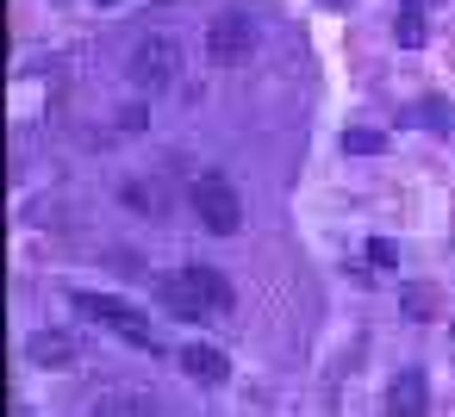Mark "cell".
<instances>
[{"label": "cell", "instance_id": "cell-1", "mask_svg": "<svg viewBox=\"0 0 455 417\" xmlns=\"http://www.w3.org/2000/svg\"><path fill=\"white\" fill-rule=\"evenodd\" d=\"M194 218L212 231V237H231L237 224H243V200H237V187H231V175H219V169H206V175H194Z\"/></svg>", "mask_w": 455, "mask_h": 417}, {"label": "cell", "instance_id": "cell-2", "mask_svg": "<svg viewBox=\"0 0 455 417\" xmlns=\"http://www.w3.org/2000/svg\"><path fill=\"white\" fill-rule=\"evenodd\" d=\"M69 305L82 311V318H94V324H107L113 336H125V342H144V349H156V336H150V324H144V311L132 305V299H119V293H69Z\"/></svg>", "mask_w": 455, "mask_h": 417}, {"label": "cell", "instance_id": "cell-3", "mask_svg": "<svg viewBox=\"0 0 455 417\" xmlns=\"http://www.w3.org/2000/svg\"><path fill=\"white\" fill-rule=\"evenodd\" d=\"M125 75H132L138 94H169V88L181 82V44H175V38H144V44L132 51Z\"/></svg>", "mask_w": 455, "mask_h": 417}, {"label": "cell", "instance_id": "cell-4", "mask_svg": "<svg viewBox=\"0 0 455 417\" xmlns=\"http://www.w3.org/2000/svg\"><path fill=\"white\" fill-rule=\"evenodd\" d=\"M250 51H256V20L250 13H219L206 26V63L212 69H237Z\"/></svg>", "mask_w": 455, "mask_h": 417}, {"label": "cell", "instance_id": "cell-5", "mask_svg": "<svg viewBox=\"0 0 455 417\" xmlns=\"http://www.w3.org/2000/svg\"><path fill=\"white\" fill-rule=\"evenodd\" d=\"M156 299H163L175 318H188V324H200V318H219V311L200 299V287L188 280V268H181V274H163V280H156Z\"/></svg>", "mask_w": 455, "mask_h": 417}, {"label": "cell", "instance_id": "cell-6", "mask_svg": "<svg viewBox=\"0 0 455 417\" xmlns=\"http://www.w3.org/2000/svg\"><path fill=\"white\" fill-rule=\"evenodd\" d=\"M26 361L32 367H76L82 361V342L69 330H32L26 336Z\"/></svg>", "mask_w": 455, "mask_h": 417}, {"label": "cell", "instance_id": "cell-7", "mask_svg": "<svg viewBox=\"0 0 455 417\" xmlns=\"http://www.w3.org/2000/svg\"><path fill=\"white\" fill-rule=\"evenodd\" d=\"M424 405H430V380H424V367H405L387 392V411L393 417H424Z\"/></svg>", "mask_w": 455, "mask_h": 417}, {"label": "cell", "instance_id": "cell-8", "mask_svg": "<svg viewBox=\"0 0 455 417\" xmlns=\"http://www.w3.org/2000/svg\"><path fill=\"white\" fill-rule=\"evenodd\" d=\"M188 280L200 287V299H206L219 318L237 305V287H231V274H225V268H212V262H194V268H188Z\"/></svg>", "mask_w": 455, "mask_h": 417}, {"label": "cell", "instance_id": "cell-9", "mask_svg": "<svg viewBox=\"0 0 455 417\" xmlns=\"http://www.w3.org/2000/svg\"><path fill=\"white\" fill-rule=\"evenodd\" d=\"M181 367H188L200 386H225V380H231V361H225V349H212V342H188V349H181Z\"/></svg>", "mask_w": 455, "mask_h": 417}, {"label": "cell", "instance_id": "cell-10", "mask_svg": "<svg viewBox=\"0 0 455 417\" xmlns=\"http://www.w3.org/2000/svg\"><path fill=\"white\" fill-rule=\"evenodd\" d=\"M399 311H405V324H430V318H436V293L418 287V280H405V287H399Z\"/></svg>", "mask_w": 455, "mask_h": 417}, {"label": "cell", "instance_id": "cell-11", "mask_svg": "<svg viewBox=\"0 0 455 417\" xmlns=\"http://www.w3.org/2000/svg\"><path fill=\"white\" fill-rule=\"evenodd\" d=\"M393 138L387 131H374V125H355V131H343V156H380Z\"/></svg>", "mask_w": 455, "mask_h": 417}, {"label": "cell", "instance_id": "cell-12", "mask_svg": "<svg viewBox=\"0 0 455 417\" xmlns=\"http://www.w3.org/2000/svg\"><path fill=\"white\" fill-rule=\"evenodd\" d=\"M119 200H125L132 212H144V218H156V212H163V193H156V181H125V187H119Z\"/></svg>", "mask_w": 455, "mask_h": 417}, {"label": "cell", "instance_id": "cell-13", "mask_svg": "<svg viewBox=\"0 0 455 417\" xmlns=\"http://www.w3.org/2000/svg\"><path fill=\"white\" fill-rule=\"evenodd\" d=\"M94 411H156V392H94Z\"/></svg>", "mask_w": 455, "mask_h": 417}, {"label": "cell", "instance_id": "cell-14", "mask_svg": "<svg viewBox=\"0 0 455 417\" xmlns=\"http://www.w3.org/2000/svg\"><path fill=\"white\" fill-rule=\"evenodd\" d=\"M393 38H399V51H418V44H424V7H399Z\"/></svg>", "mask_w": 455, "mask_h": 417}, {"label": "cell", "instance_id": "cell-15", "mask_svg": "<svg viewBox=\"0 0 455 417\" xmlns=\"http://www.w3.org/2000/svg\"><path fill=\"white\" fill-rule=\"evenodd\" d=\"M368 268H380V274H399V249H393V237H374V243H368Z\"/></svg>", "mask_w": 455, "mask_h": 417}, {"label": "cell", "instance_id": "cell-16", "mask_svg": "<svg viewBox=\"0 0 455 417\" xmlns=\"http://www.w3.org/2000/svg\"><path fill=\"white\" fill-rule=\"evenodd\" d=\"M411 119H424V131H449V106L443 100H418Z\"/></svg>", "mask_w": 455, "mask_h": 417}, {"label": "cell", "instance_id": "cell-17", "mask_svg": "<svg viewBox=\"0 0 455 417\" xmlns=\"http://www.w3.org/2000/svg\"><path fill=\"white\" fill-rule=\"evenodd\" d=\"M405 7H436V0H405Z\"/></svg>", "mask_w": 455, "mask_h": 417}, {"label": "cell", "instance_id": "cell-18", "mask_svg": "<svg viewBox=\"0 0 455 417\" xmlns=\"http://www.w3.org/2000/svg\"><path fill=\"white\" fill-rule=\"evenodd\" d=\"M318 7H343V0H318Z\"/></svg>", "mask_w": 455, "mask_h": 417}, {"label": "cell", "instance_id": "cell-19", "mask_svg": "<svg viewBox=\"0 0 455 417\" xmlns=\"http://www.w3.org/2000/svg\"><path fill=\"white\" fill-rule=\"evenodd\" d=\"M100 7H113V0H100Z\"/></svg>", "mask_w": 455, "mask_h": 417}]
</instances>
